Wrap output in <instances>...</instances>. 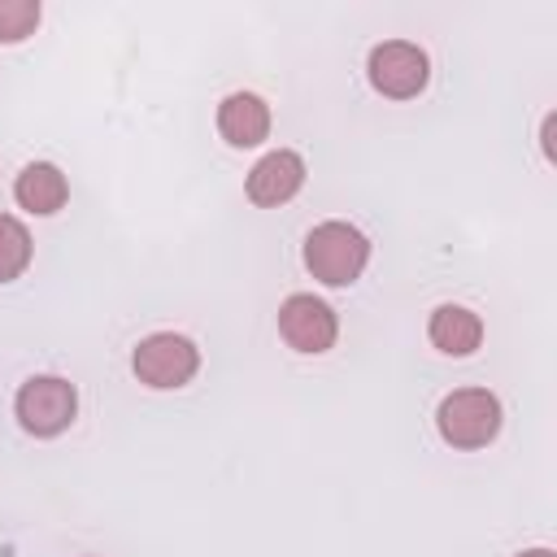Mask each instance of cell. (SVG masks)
<instances>
[{
  "mask_svg": "<svg viewBox=\"0 0 557 557\" xmlns=\"http://www.w3.org/2000/svg\"><path fill=\"white\" fill-rule=\"evenodd\" d=\"M426 78H431V61L409 39H387L370 52V83H374V91H383L392 100L418 96L426 87Z\"/></svg>",
  "mask_w": 557,
  "mask_h": 557,
  "instance_id": "obj_5",
  "label": "cell"
},
{
  "mask_svg": "<svg viewBox=\"0 0 557 557\" xmlns=\"http://www.w3.org/2000/svg\"><path fill=\"white\" fill-rule=\"evenodd\" d=\"M218 131L226 144L235 148H252L270 135V104L252 91H231L222 104H218Z\"/></svg>",
  "mask_w": 557,
  "mask_h": 557,
  "instance_id": "obj_8",
  "label": "cell"
},
{
  "mask_svg": "<svg viewBox=\"0 0 557 557\" xmlns=\"http://www.w3.org/2000/svg\"><path fill=\"white\" fill-rule=\"evenodd\" d=\"M435 426L453 448H483L500 431V400L487 387H457L440 400Z\"/></svg>",
  "mask_w": 557,
  "mask_h": 557,
  "instance_id": "obj_2",
  "label": "cell"
},
{
  "mask_svg": "<svg viewBox=\"0 0 557 557\" xmlns=\"http://www.w3.org/2000/svg\"><path fill=\"white\" fill-rule=\"evenodd\" d=\"M131 366H135L139 383H148V387H183L200 370V348L187 335L157 331V335L139 339Z\"/></svg>",
  "mask_w": 557,
  "mask_h": 557,
  "instance_id": "obj_4",
  "label": "cell"
},
{
  "mask_svg": "<svg viewBox=\"0 0 557 557\" xmlns=\"http://www.w3.org/2000/svg\"><path fill=\"white\" fill-rule=\"evenodd\" d=\"M278 335L296 352H326L339 335V322H335V309L326 300H318L309 292H296L278 309Z\"/></svg>",
  "mask_w": 557,
  "mask_h": 557,
  "instance_id": "obj_6",
  "label": "cell"
},
{
  "mask_svg": "<svg viewBox=\"0 0 557 557\" xmlns=\"http://www.w3.org/2000/svg\"><path fill=\"white\" fill-rule=\"evenodd\" d=\"M518 557H553L548 548H527V553H518Z\"/></svg>",
  "mask_w": 557,
  "mask_h": 557,
  "instance_id": "obj_13",
  "label": "cell"
},
{
  "mask_svg": "<svg viewBox=\"0 0 557 557\" xmlns=\"http://www.w3.org/2000/svg\"><path fill=\"white\" fill-rule=\"evenodd\" d=\"M26 265H30V231L13 213H0V283L17 278Z\"/></svg>",
  "mask_w": 557,
  "mask_h": 557,
  "instance_id": "obj_11",
  "label": "cell"
},
{
  "mask_svg": "<svg viewBox=\"0 0 557 557\" xmlns=\"http://www.w3.org/2000/svg\"><path fill=\"white\" fill-rule=\"evenodd\" d=\"M13 409H17V422H22L30 435L48 440V435H61V431L74 422V413H78V392H74V383H65V379H57V374H35V379H26V383L17 387Z\"/></svg>",
  "mask_w": 557,
  "mask_h": 557,
  "instance_id": "obj_3",
  "label": "cell"
},
{
  "mask_svg": "<svg viewBox=\"0 0 557 557\" xmlns=\"http://www.w3.org/2000/svg\"><path fill=\"white\" fill-rule=\"evenodd\" d=\"M431 344L448 357H470L483 344V318L466 305H440L431 313Z\"/></svg>",
  "mask_w": 557,
  "mask_h": 557,
  "instance_id": "obj_10",
  "label": "cell"
},
{
  "mask_svg": "<svg viewBox=\"0 0 557 557\" xmlns=\"http://www.w3.org/2000/svg\"><path fill=\"white\" fill-rule=\"evenodd\" d=\"M39 26L35 0H0V44H17Z\"/></svg>",
  "mask_w": 557,
  "mask_h": 557,
  "instance_id": "obj_12",
  "label": "cell"
},
{
  "mask_svg": "<svg viewBox=\"0 0 557 557\" xmlns=\"http://www.w3.org/2000/svg\"><path fill=\"white\" fill-rule=\"evenodd\" d=\"M13 196H17L22 209L48 218V213H57V209L70 200V183H65V174H61L52 161H30V165L17 174Z\"/></svg>",
  "mask_w": 557,
  "mask_h": 557,
  "instance_id": "obj_9",
  "label": "cell"
},
{
  "mask_svg": "<svg viewBox=\"0 0 557 557\" xmlns=\"http://www.w3.org/2000/svg\"><path fill=\"white\" fill-rule=\"evenodd\" d=\"M300 187H305V161H300V152H292V148H274V152H265V157L248 170V200L261 205V209L287 205Z\"/></svg>",
  "mask_w": 557,
  "mask_h": 557,
  "instance_id": "obj_7",
  "label": "cell"
},
{
  "mask_svg": "<svg viewBox=\"0 0 557 557\" xmlns=\"http://www.w3.org/2000/svg\"><path fill=\"white\" fill-rule=\"evenodd\" d=\"M370 261V239L348 222H318L305 239V265L326 287H348Z\"/></svg>",
  "mask_w": 557,
  "mask_h": 557,
  "instance_id": "obj_1",
  "label": "cell"
}]
</instances>
